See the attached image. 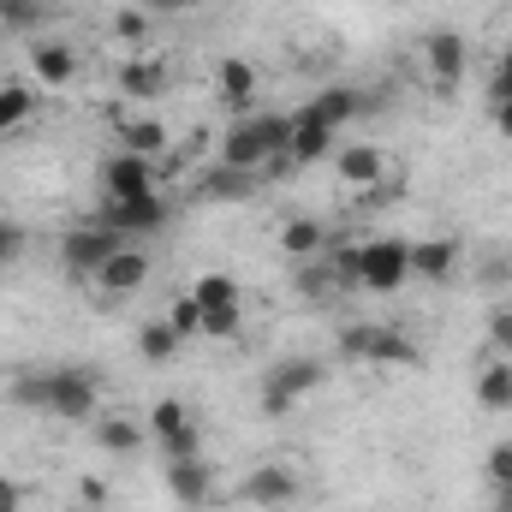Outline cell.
Returning a JSON list of instances; mask_svg holds the SVG:
<instances>
[{"instance_id":"1","label":"cell","mask_w":512,"mask_h":512,"mask_svg":"<svg viewBox=\"0 0 512 512\" xmlns=\"http://www.w3.org/2000/svg\"><path fill=\"white\" fill-rule=\"evenodd\" d=\"M322 376H328V370H322L316 358H280V364H268V370H262V387H256L262 417H274V423L292 417V411L322 387Z\"/></svg>"},{"instance_id":"2","label":"cell","mask_w":512,"mask_h":512,"mask_svg":"<svg viewBox=\"0 0 512 512\" xmlns=\"http://www.w3.org/2000/svg\"><path fill=\"white\" fill-rule=\"evenodd\" d=\"M405 280H411V239L382 233V239L358 245V286L364 292H399Z\"/></svg>"},{"instance_id":"3","label":"cell","mask_w":512,"mask_h":512,"mask_svg":"<svg viewBox=\"0 0 512 512\" xmlns=\"http://www.w3.org/2000/svg\"><path fill=\"white\" fill-rule=\"evenodd\" d=\"M96 405H102V382H96V370H84V364L48 370V417H60V423H90Z\"/></svg>"},{"instance_id":"4","label":"cell","mask_w":512,"mask_h":512,"mask_svg":"<svg viewBox=\"0 0 512 512\" xmlns=\"http://www.w3.org/2000/svg\"><path fill=\"white\" fill-rule=\"evenodd\" d=\"M126 251V233H114L108 221H90V227H72L66 239H60V262H66V274H78V280H96L102 274V262L108 256Z\"/></svg>"},{"instance_id":"5","label":"cell","mask_w":512,"mask_h":512,"mask_svg":"<svg viewBox=\"0 0 512 512\" xmlns=\"http://www.w3.org/2000/svg\"><path fill=\"white\" fill-rule=\"evenodd\" d=\"M298 495H304V483H298L292 465H256V471H245V483H239V501L245 507H268V512H286Z\"/></svg>"},{"instance_id":"6","label":"cell","mask_w":512,"mask_h":512,"mask_svg":"<svg viewBox=\"0 0 512 512\" xmlns=\"http://www.w3.org/2000/svg\"><path fill=\"white\" fill-rule=\"evenodd\" d=\"M465 66H471V42H465L459 30H429V42H423V72H429V84H435V90H453V84L465 78Z\"/></svg>"},{"instance_id":"7","label":"cell","mask_w":512,"mask_h":512,"mask_svg":"<svg viewBox=\"0 0 512 512\" xmlns=\"http://www.w3.org/2000/svg\"><path fill=\"white\" fill-rule=\"evenodd\" d=\"M268 161H286V155L268 149V137H262L256 120H239V126L221 137V167H227V173H245V179H251V173H262Z\"/></svg>"},{"instance_id":"8","label":"cell","mask_w":512,"mask_h":512,"mask_svg":"<svg viewBox=\"0 0 512 512\" xmlns=\"http://www.w3.org/2000/svg\"><path fill=\"white\" fill-rule=\"evenodd\" d=\"M143 191H155V161L114 149V155L102 161V197H108V203H126V197H143Z\"/></svg>"},{"instance_id":"9","label":"cell","mask_w":512,"mask_h":512,"mask_svg":"<svg viewBox=\"0 0 512 512\" xmlns=\"http://www.w3.org/2000/svg\"><path fill=\"white\" fill-rule=\"evenodd\" d=\"M102 221L114 233H155V227H167V197L161 191H143V197H126V203L102 197Z\"/></svg>"},{"instance_id":"10","label":"cell","mask_w":512,"mask_h":512,"mask_svg":"<svg viewBox=\"0 0 512 512\" xmlns=\"http://www.w3.org/2000/svg\"><path fill=\"white\" fill-rule=\"evenodd\" d=\"M167 495L191 512L209 507V501H215V471H209V459H173V465H167Z\"/></svg>"},{"instance_id":"11","label":"cell","mask_w":512,"mask_h":512,"mask_svg":"<svg viewBox=\"0 0 512 512\" xmlns=\"http://www.w3.org/2000/svg\"><path fill=\"white\" fill-rule=\"evenodd\" d=\"M334 173H340V185L370 191V185H382L387 179V155L376 149V143H346V149L334 155Z\"/></svg>"},{"instance_id":"12","label":"cell","mask_w":512,"mask_h":512,"mask_svg":"<svg viewBox=\"0 0 512 512\" xmlns=\"http://www.w3.org/2000/svg\"><path fill=\"white\" fill-rule=\"evenodd\" d=\"M167 90H173L167 60H143V54H137V60L120 66V96H126V102H161Z\"/></svg>"},{"instance_id":"13","label":"cell","mask_w":512,"mask_h":512,"mask_svg":"<svg viewBox=\"0 0 512 512\" xmlns=\"http://www.w3.org/2000/svg\"><path fill=\"white\" fill-rule=\"evenodd\" d=\"M358 108H364V96H358L352 84H334V90L310 96L298 114H304V120H316V126H328V131H340V126H352V120H358Z\"/></svg>"},{"instance_id":"14","label":"cell","mask_w":512,"mask_h":512,"mask_svg":"<svg viewBox=\"0 0 512 512\" xmlns=\"http://www.w3.org/2000/svg\"><path fill=\"white\" fill-rule=\"evenodd\" d=\"M30 72H36V84L66 90V84L78 78V48H72V42H36V48H30Z\"/></svg>"},{"instance_id":"15","label":"cell","mask_w":512,"mask_h":512,"mask_svg":"<svg viewBox=\"0 0 512 512\" xmlns=\"http://www.w3.org/2000/svg\"><path fill=\"white\" fill-rule=\"evenodd\" d=\"M143 280H149V256L137 251V245H126L120 256H108L102 274H96V286H102L108 298H126V292H137Z\"/></svg>"},{"instance_id":"16","label":"cell","mask_w":512,"mask_h":512,"mask_svg":"<svg viewBox=\"0 0 512 512\" xmlns=\"http://www.w3.org/2000/svg\"><path fill=\"white\" fill-rule=\"evenodd\" d=\"M334 155V131L316 126V120H304V114H292V143H286V161L292 167H310V161H328Z\"/></svg>"},{"instance_id":"17","label":"cell","mask_w":512,"mask_h":512,"mask_svg":"<svg viewBox=\"0 0 512 512\" xmlns=\"http://www.w3.org/2000/svg\"><path fill=\"white\" fill-rule=\"evenodd\" d=\"M215 90H221L227 108H251L256 102V60H245V54L221 60V66H215Z\"/></svg>"},{"instance_id":"18","label":"cell","mask_w":512,"mask_h":512,"mask_svg":"<svg viewBox=\"0 0 512 512\" xmlns=\"http://www.w3.org/2000/svg\"><path fill=\"white\" fill-rule=\"evenodd\" d=\"M453 268H459V245H453V239H411V274L447 280Z\"/></svg>"},{"instance_id":"19","label":"cell","mask_w":512,"mask_h":512,"mask_svg":"<svg viewBox=\"0 0 512 512\" xmlns=\"http://www.w3.org/2000/svg\"><path fill=\"white\" fill-rule=\"evenodd\" d=\"M179 346H185V340H179V328H173L167 316H155V322L137 328V358H143V364H173Z\"/></svg>"},{"instance_id":"20","label":"cell","mask_w":512,"mask_h":512,"mask_svg":"<svg viewBox=\"0 0 512 512\" xmlns=\"http://www.w3.org/2000/svg\"><path fill=\"white\" fill-rule=\"evenodd\" d=\"M120 149L143 155V161H161L167 155V126L161 120H120Z\"/></svg>"},{"instance_id":"21","label":"cell","mask_w":512,"mask_h":512,"mask_svg":"<svg viewBox=\"0 0 512 512\" xmlns=\"http://www.w3.org/2000/svg\"><path fill=\"white\" fill-rule=\"evenodd\" d=\"M477 405L483 411H512V358H489L477 376Z\"/></svg>"},{"instance_id":"22","label":"cell","mask_w":512,"mask_h":512,"mask_svg":"<svg viewBox=\"0 0 512 512\" xmlns=\"http://www.w3.org/2000/svg\"><path fill=\"white\" fill-rule=\"evenodd\" d=\"M364 364H417V340L399 334V328H387V322H376V340H370Z\"/></svg>"},{"instance_id":"23","label":"cell","mask_w":512,"mask_h":512,"mask_svg":"<svg viewBox=\"0 0 512 512\" xmlns=\"http://www.w3.org/2000/svg\"><path fill=\"white\" fill-rule=\"evenodd\" d=\"M322 245H328V239H322V227H316V221H304V215H292V221L280 227V251L298 256V262L322 256Z\"/></svg>"},{"instance_id":"24","label":"cell","mask_w":512,"mask_h":512,"mask_svg":"<svg viewBox=\"0 0 512 512\" xmlns=\"http://www.w3.org/2000/svg\"><path fill=\"white\" fill-rule=\"evenodd\" d=\"M245 334V304H209L203 310V340H239Z\"/></svg>"},{"instance_id":"25","label":"cell","mask_w":512,"mask_h":512,"mask_svg":"<svg viewBox=\"0 0 512 512\" xmlns=\"http://www.w3.org/2000/svg\"><path fill=\"white\" fill-rule=\"evenodd\" d=\"M30 114H36V90L30 84H0V131L24 126Z\"/></svg>"},{"instance_id":"26","label":"cell","mask_w":512,"mask_h":512,"mask_svg":"<svg viewBox=\"0 0 512 512\" xmlns=\"http://www.w3.org/2000/svg\"><path fill=\"white\" fill-rule=\"evenodd\" d=\"M179 429H191L185 399H155V405H149V435H155V441H167V435H179Z\"/></svg>"},{"instance_id":"27","label":"cell","mask_w":512,"mask_h":512,"mask_svg":"<svg viewBox=\"0 0 512 512\" xmlns=\"http://www.w3.org/2000/svg\"><path fill=\"white\" fill-rule=\"evenodd\" d=\"M96 435H102V447H108V453H137V447H143V429H137L131 417H102V423H96Z\"/></svg>"},{"instance_id":"28","label":"cell","mask_w":512,"mask_h":512,"mask_svg":"<svg viewBox=\"0 0 512 512\" xmlns=\"http://www.w3.org/2000/svg\"><path fill=\"white\" fill-rule=\"evenodd\" d=\"M191 298L209 310V304H239V280L233 274H203L197 286H191Z\"/></svg>"},{"instance_id":"29","label":"cell","mask_w":512,"mask_h":512,"mask_svg":"<svg viewBox=\"0 0 512 512\" xmlns=\"http://www.w3.org/2000/svg\"><path fill=\"white\" fill-rule=\"evenodd\" d=\"M167 322L179 328V340H197V334H203V304H197L191 292H179V298L167 304Z\"/></svg>"},{"instance_id":"30","label":"cell","mask_w":512,"mask_h":512,"mask_svg":"<svg viewBox=\"0 0 512 512\" xmlns=\"http://www.w3.org/2000/svg\"><path fill=\"white\" fill-rule=\"evenodd\" d=\"M12 405L18 411H48V370H30L12 382Z\"/></svg>"},{"instance_id":"31","label":"cell","mask_w":512,"mask_h":512,"mask_svg":"<svg viewBox=\"0 0 512 512\" xmlns=\"http://www.w3.org/2000/svg\"><path fill=\"white\" fill-rule=\"evenodd\" d=\"M42 24V0H0V30H36Z\"/></svg>"},{"instance_id":"32","label":"cell","mask_w":512,"mask_h":512,"mask_svg":"<svg viewBox=\"0 0 512 512\" xmlns=\"http://www.w3.org/2000/svg\"><path fill=\"white\" fill-rule=\"evenodd\" d=\"M483 483H489V489H507L512 483V441H495V447L483 453Z\"/></svg>"},{"instance_id":"33","label":"cell","mask_w":512,"mask_h":512,"mask_svg":"<svg viewBox=\"0 0 512 512\" xmlns=\"http://www.w3.org/2000/svg\"><path fill=\"white\" fill-rule=\"evenodd\" d=\"M489 358H512V304L489 310Z\"/></svg>"},{"instance_id":"34","label":"cell","mask_w":512,"mask_h":512,"mask_svg":"<svg viewBox=\"0 0 512 512\" xmlns=\"http://www.w3.org/2000/svg\"><path fill=\"white\" fill-rule=\"evenodd\" d=\"M155 447H161V459H167V465H173V459H203V453H197V447H203L197 423H191V429H179V435H167V441H155Z\"/></svg>"},{"instance_id":"35","label":"cell","mask_w":512,"mask_h":512,"mask_svg":"<svg viewBox=\"0 0 512 512\" xmlns=\"http://www.w3.org/2000/svg\"><path fill=\"white\" fill-rule=\"evenodd\" d=\"M370 340H376V322H352V328L340 334V352H346L352 364H364V358H370Z\"/></svg>"},{"instance_id":"36","label":"cell","mask_w":512,"mask_h":512,"mask_svg":"<svg viewBox=\"0 0 512 512\" xmlns=\"http://www.w3.org/2000/svg\"><path fill=\"white\" fill-rule=\"evenodd\" d=\"M114 36H120V42H143V36H149V12H143V6H126V12L114 18Z\"/></svg>"},{"instance_id":"37","label":"cell","mask_w":512,"mask_h":512,"mask_svg":"<svg viewBox=\"0 0 512 512\" xmlns=\"http://www.w3.org/2000/svg\"><path fill=\"white\" fill-rule=\"evenodd\" d=\"M24 256V227H12V221H0V274L12 268Z\"/></svg>"},{"instance_id":"38","label":"cell","mask_w":512,"mask_h":512,"mask_svg":"<svg viewBox=\"0 0 512 512\" xmlns=\"http://www.w3.org/2000/svg\"><path fill=\"white\" fill-rule=\"evenodd\" d=\"M78 507L108 512V489H102V477H84V483H78Z\"/></svg>"},{"instance_id":"39","label":"cell","mask_w":512,"mask_h":512,"mask_svg":"<svg viewBox=\"0 0 512 512\" xmlns=\"http://www.w3.org/2000/svg\"><path fill=\"white\" fill-rule=\"evenodd\" d=\"M501 96H512V42H507V54H501V66H495V90H489V102H501Z\"/></svg>"},{"instance_id":"40","label":"cell","mask_w":512,"mask_h":512,"mask_svg":"<svg viewBox=\"0 0 512 512\" xmlns=\"http://www.w3.org/2000/svg\"><path fill=\"white\" fill-rule=\"evenodd\" d=\"M489 120H495V131L512 143V96H501V102H489Z\"/></svg>"},{"instance_id":"41","label":"cell","mask_w":512,"mask_h":512,"mask_svg":"<svg viewBox=\"0 0 512 512\" xmlns=\"http://www.w3.org/2000/svg\"><path fill=\"white\" fill-rule=\"evenodd\" d=\"M197 0H143V12L149 18H173V12H191Z\"/></svg>"},{"instance_id":"42","label":"cell","mask_w":512,"mask_h":512,"mask_svg":"<svg viewBox=\"0 0 512 512\" xmlns=\"http://www.w3.org/2000/svg\"><path fill=\"white\" fill-rule=\"evenodd\" d=\"M18 495H24V489H18L12 477H0V512H18Z\"/></svg>"},{"instance_id":"43","label":"cell","mask_w":512,"mask_h":512,"mask_svg":"<svg viewBox=\"0 0 512 512\" xmlns=\"http://www.w3.org/2000/svg\"><path fill=\"white\" fill-rule=\"evenodd\" d=\"M489 512H512V483L507 489H489Z\"/></svg>"},{"instance_id":"44","label":"cell","mask_w":512,"mask_h":512,"mask_svg":"<svg viewBox=\"0 0 512 512\" xmlns=\"http://www.w3.org/2000/svg\"><path fill=\"white\" fill-rule=\"evenodd\" d=\"M72 512H96V507H72Z\"/></svg>"},{"instance_id":"45","label":"cell","mask_w":512,"mask_h":512,"mask_svg":"<svg viewBox=\"0 0 512 512\" xmlns=\"http://www.w3.org/2000/svg\"><path fill=\"white\" fill-rule=\"evenodd\" d=\"M286 512H292V507H286Z\"/></svg>"}]
</instances>
